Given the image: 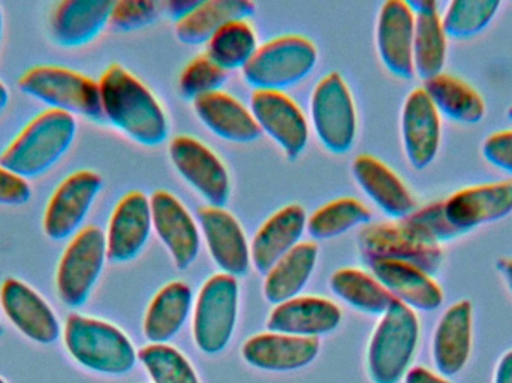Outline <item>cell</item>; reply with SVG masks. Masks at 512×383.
Masks as SVG:
<instances>
[{"instance_id": "cell-1", "label": "cell", "mask_w": 512, "mask_h": 383, "mask_svg": "<svg viewBox=\"0 0 512 383\" xmlns=\"http://www.w3.org/2000/svg\"><path fill=\"white\" fill-rule=\"evenodd\" d=\"M102 114L114 128L144 147H158L170 135V122L152 90L119 63L98 81Z\"/></svg>"}, {"instance_id": "cell-2", "label": "cell", "mask_w": 512, "mask_h": 383, "mask_svg": "<svg viewBox=\"0 0 512 383\" xmlns=\"http://www.w3.org/2000/svg\"><path fill=\"white\" fill-rule=\"evenodd\" d=\"M77 129L71 114L42 111L0 153V165L23 179H38L62 161L74 144Z\"/></svg>"}, {"instance_id": "cell-3", "label": "cell", "mask_w": 512, "mask_h": 383, "mask_svg": "<svg viewBox=\"0 0 512 383\" xmlns=\"http://www.w3.org/2000/svg\"><path fill=\"white\" fill-rule=\"evenodd\" d=\"M62 340L69 357L78 366L98 375H126L138 360V352L126 333L102 319L77 313L68 316Z\"/></svg>"}, {"instance_id": "cell-4", "label": "cell", "mask_w": 512, "mask_h": 383, "mask_svg": "<svg viewBox=\"0 0 512 383\" xmlns=\"http://www.w3.org/2000/svg\"><path fill=\"white\" fill-rule=\"evenodd\" d=\"M420 342L417 312L394 301L370 337L367 369L375 383H399L411 369Z\"/></svg>"}, {"instance_id": "cell-5", "label": "cell", "mask_w": 512, "mask_h": 383, "mask_svg": "<svg viewBox=\"0 0 512 383\" xmlns=\"http://www.w3.org/2000/svg\"><path fill=\"white\" fill-rule=\"evenodd\" d=\"M18 89L50 110L95 122L104 120L99 83L74 69L56 65L33 66L21 75Z\"/></svg>"}, {"instance_id": "cell-6", "label": "cell", "mask_w": 512, "mask_h": 383, "mask_svg": "<svg viewBox=\"0 0 512 383\" xmlns=\"http://www.w3.org/2000/svg\"><path fill=\"white\" fill-rule=\"evenodd\" d=\"M318 63V48L306 36L282 35L259 45L243 78L255 90L285 92L309 77Z\"/></svg>"}, {"instance_id": "cell-7", "label": "cell", "mask_w": 512, "mask_h": 383, "mask_svg": "<svg viewBox=\"0 0 512 383\" xmlns=\"http://www.w3.org/2000/svg\"><path fill=\"white\" fill-rule=\"evenodd\" d=\"M107 240L99 226H84L69 240L56 271L60 301L69 309H80L89 301L107 264Z\"/></svg>"}, {"instance_id": "cell-8", "label": "cell", "mask_w": 512, "mask_h": 383, "mask_svg": "<svg viewBox=\"0 0 512 383\" xmlns=\"http://www.w3.org/2000/svg\"><path fill=\"white\" fill-rule=\"evenodd\" d=\"M310 120L322 146L345 155L357 138V108L345 78L339 72L324 75L310 96Z\"/></svg>"}, {"instance_id": "cell-9", "label": "cell", "mask_w": 512, "mask_h": 383, "mask_svg": "<svg viewBox=\"0 0 512 383\" xmlns=\"http://www.w3.org/2000/svg\"><path fill=\"white\" fill-rule=\"evenodd\" d=\"M239 298V282L228 274H215L201 286L192 310V330L200 351L219 354L227 348L236 330Z\"/></svg>"}, {"instance_id": "cell-10", "label": "cell", "mask_w": 512, "mask_h": 383, "mask_svg": "<svg viewBox=\"0 0 512 383\" xmlns=\"http://www.w3.org/2000/svg\"><path fill=\"white\" fill-rule=\"evenodd\" d=\"M358 250L366 264L375 261L405 262L430 276L438 273L444 261L442 247L415 237L400 222L369 223L358 234Z\"/></svg>"}, {"instance_id": "cell-11", "label": "cell", "mask_w": 512, "mask_h": 383, "mask_svg": "<svg viewBox=\"0 0 512 383\" xmlns=\"http://www.w3.org/2000/svg\"><path fill=\"white\" fill-rule=\"evenodd\" d=\"M104 180L95 171L80 170L69 174L54 189L45 207L42 228L53 241L69 240L83 229Z\"/></svg>"}, {"instance_id": "cell-12", "label": "cell", "mask_w": 512, "mask_h": 383, "mask_svg": "<svg viewBox=\"0 0 512 383\" xmlns=\"http://www.w3.org/2000/svg\"><path fill=\"white\" fill-rule=\"evenodd\" d=\"M177 173L207 205L225 207L231 196L227 167L212 149L189 135H177L168 147Z\"/></svg>"}, {"instance_id": "cell-13", "label": "cell", "mask_w": 512, "mask_h": 383, "mask_svg": "<svg viewBox=\"0 0 512 383\" xmlns=\"http://www.w3.org/2000/svg\"><path fill=\"white\" fill-rule=\"evenodd\" d=\"M6 319L30 342L50 346L62 339L63 327L53 307L32 286L9 277L0 286Z\"/></svg>"}, {"instance_id": "cell-14", "label": "cell", "mask_w": 512, "mask_h": 383, "mask_svg": "<svg viewBox=\"0 0 512 383\" xmlns=\"http://www.w3.org/2000/svg\"><path fill=\"white\" fill-rule=\"evenodd\" d=\"M251 111L262 134L268 135L289 159H297L309 144V122L300 105L285 92L255 90Z\"/></svg>"}, {"instance_id": "cell-15", "label": "cell", "mask_w": 512, "mask_h": 383, "mask_svg": "<svg viewBox=\"0 0 512 383\" xmlns=\"http://www.w3.org/2000/svg\"><path fill=\"white\" fill-rule=\"evenodd\" d=\"M153 231L167 247L179 270H188L200 255V225L188 208L168 191H156L150 196Z\"/></svg>"}, {"instance_id": "cell-16", "label": "cell", "mask_w": 512, "mask_h": 383, "mask_svg": "<svg viewBox=\"0 0 512 383\" xmlns=\"http://www.w3.org/2000/svg\"><path fill=\"white\" fill-rule=\"evenodd\" d=\"M201 237L216 267L228 276H245L251 267V243L245 229L230 211L204 205L198 210Z\"/></svg>"}, {"instance_id": "cell-17", "label": "cell", "mask_w": 512, "mask_h": 383, "mask_svg": "<svg viewBox=\"0 0 512 383\" xmlns=\"http://www.w3.org/2000/svg\"><path fill=\"white\" fill-rule=\"evenodd\" d=\"M153 231L150 198L141 191L123 195L111 213L105 240L108 261L126 264L146 249Z\"/></svg>"}, {"instance_id": "cell-18", "label": "cell", "mask_w": 512, "mask_h": 383, "mask_svg": "<svg viewBox=\"0 0 512 383\" xmlns=\"http://www.w3.org/2000/svg\"><path fill=\"white\" fill-rule=\"evenodd\" d=\"M442 117L423 87L406 96L400 114L403 152L414 170L424 171L435 162L441 149Z\"/></svg>"}, {"instance_id": "cell-19", "label": "cell", "mask_w": 512, "mask_h": 383, "mask_svg": "<svg viewBox=\"0 0 512 383\" xmlns=\"http://www.w3.org/2000/svg\"><path fill=\"white\" fill-rule=\"evenodd\" d=\"M415 14L405 0L382 3L376 21V48L388 72L412 80L414 71Z\"/></svg>"}, {"instance_id": "cell-20", "label": "cell", "mask_w": 512, "mask_h": 383, "mask_svg": "<svg viewBox=\"0 0 512 383\" xmlns=\"http://www.w3.org/2000/svg\"><path fill=\"white\" fill-rule=\"evenodd\" d=\"M444 210L463 235L499 222L512 213V180L460 189L445 199Z\"/></svg>"}, {"instance_id": "cell-21", "label": "cell", "mask_w": 512, "mask_h": 383, "mask_svg": "<svg viewBox=\"0 0 512 383\" xmlns=\"http://www.w3.org/2000/svg\"><path fill=\"white\" fill-rule=\"evenodd\" d=\"M474 309L471 301L451 304L436 324L432 360L436 373L450 379L463 372L472 352Z\"/></svg>"}, {"instance_id": "cell-22", "label": "cell", "mask_w": 512, "mask_h": 383, "mask_svg": "<svg viewBox=\"0 0 512 383\" xmlns=\"http://www.w3.org/2000/svg\"><path fill=\"white\" fill-rule=\"evenodd\" d=\"M352 174L361 191L394 222L406 219L417 210V201L408 186L375 156H357L352 162Z\"/></svg>"}, {"instance_id": "cell-23", "label": "cell", "mask_w": 512, "mask_h": 383, "mask_svg": "<svg viewBox=\"0 0 512 383\" xmlns=\"http://www.w3.org/2000/svg\"><path fill=\"white\" fill-rule=\"evenodd\" d=\"M342 321V310L333 301L313 295H298L285 303L277 304L267 319L268 331L309 337L331 333Z\"/></svg>"}, {"instance_id": "cell-24", "label": "cell", "mask_w": 512, "mask_h": 383, "mask_svg": "<svg viewBox=\"0 0 512 383\" xmlns=\"http://www.w3.org/2000/svg\"><path fill=\"white\" fill-rule=\"evenodd\" d=\"M307 217L300 204H288L265 219L251 243V261L258 273L267 274L280 258L301 243Z\"/></svg>"}, {"instance_id": "cell-25", "label": "cell", "mask_w": 512, "mask_h": 383, "mask_svg": "<svg viewBox=\"0 0 512 383\" xmlns=\"http://www.w3.org/2000/svg\"><path fill=\"white\" fill-rule=\"evenodd\" d=\"M111 0H63L51 12V38L63 48H80L95 41L110 24Z\"/></svg>"}, {"instance_id": "cell-26", "label": "cell", "mask_w": 512, "mask_h": 383, "mask_svg": "<svg viewBox=\"0 0 512 383\" xmlns=\"http://www.w3.org/2000/svg\"><path fill=\"white\" fill-rule=\"evenodd\" d=\"M370 271L393 295L414 312H435L444 303V292L433 276L405 262H370Z\"/></svg>"}, {"instance_id": "cell-27", "label": "cell", "mask_w": 512, "mask_h": 383, "mask_svg": "<svg viewBox=\"0 0 512 383\" xmlns=\"http://www.w3.org/2000/svg\"><path fill=\"white\" fill-rule=\"evenodd\" d=\"M319 354V340L289 334H255L243 345L246 363L267 372H292L306 367Z\"/></svg>"}, {"instance_id": "cell-28", "label": "cell", "mask_w": 512, "mask_h": 383, "mask_svg": "<svg viewBox=\"0 0 512 383\" xmlns=\"http://www.w3.org/2000/svg\"><path fill=\"white\" fill-rule=\"evenodd\" d=\"M194 111L210 132L230 143L251 144L262 135L251 108L224 90L195 99Z\"/></svg>"}, {"instance_id": "cell-29", "label": "cell", "mask_w": 512, "mask_h": 383, "mask_svg": "<svg viewBox=\"0 0 512 383\" xmlns=\"http://www.w3.org/2000/svg\"><path fill=\"white\" fill-rule=\"evenodd\" d=\"M415 14L414 71L423 81L444 72L448 38L442 26V12L435 0L408 2Z\"/></svg>"}, {"instance_id": "cell-30", "label": "cell", "mask_w": 512, "mask_h": 383, "mask_svg": "<svg viewBox=\"0 0 512 383\" xmlns=\"http://www.w3.org/2000/svg\"><path fill=\"white\" fill-rule=\"evenodd\" d=\"M194 309V294L188 283L174 280L156 292L144 316L143 331L153 345L170 342L179 334Z\"/></svg>"}, {"instance_id": "cell-31", "label": "cell", "mask_w": 512, "mask_h": 383, "mask_svg": "<svg viewBox=\"0 0 512 383\" xmlns=\"http://www.w3.org/2000/svg\"><path fill=\"white\" fill-rule=\"evenodd\" d=\"M423 89L439 116L450 122L474 126L486 117L487 108L483 96L462 78L442 72L432 80L424 81Z\"/></svg>"}, {"instance_id": "cell-32", "label": "cell", "mask_w": 512, "mask_h": 383, "mask_svg": "<svg viewBox=\"0 0 512 383\" xmlns=\"http://www.w3.org/2000/svg\"><path fill=\"white\" fill-rule=\"evenodd\" d=\"M251 0H201L182 20L176 21L174 32L186 45H203L230 21L248 20L255 14Z\"/></svg>"}, {"instance_id": "cell-33", "label": "cell", "mask_w": 512, "mask_h": 383, "mask_svg": "<svg viewBox=\"0 0 512 383\" xmlns=\"http://www.w3.org/2000/svg\"><path fill=\"white\" fill-rule=\"evenodd\" d=\"M318 253L316 243L301 241L280 258L265 274L262 286L265 300L277 306L298 297L315 271Z\"/></svg>"}, {"instance_id": "cell-34", "label": "cell", "mask_w": 512, "mask_h": 383, "mask_svg": "<svg viewBox=\"0 0 512 383\" xmlns=\"http://www.w3.org/2000/svg\"><path fill=\"white\" fill-rule=\"evenodd\" d=\"M330 288L333 294L358 312L381 318L394 297L382 286L372 273L360 268H340L330 277Z\"/></svg>"}, {"instance_id": "cell-35", "label": "cell", "mask_w": 512, "mask_h": 383, "mask_svg": "<svg viewBox=\"0 0 512 383\" xmlns=\"http://www.w3.org/2000/svg\"><path fill=\"white\" fill-rule=\"evenodd\" d=\"M372 211L352 196L333 199L307 217V234L316 241L333 240L357 226L369 225Z\"/></svg>"}, {"instance_id": "cell-36", "label": "cell", "mask_w": 512, "mask_h": 383, "mask_svg": "<svg viewBox=\"0 0 512 383\" xmlns=\"http://www.w3.org/2000/svg\"><path fill=\"white\" fill-rule=\"evenodd\" d=\"M258 36L248 20L230 21L206 44V54L225 71L242 69L258 50Z\"/></svg>"}, {"instance_id": "cell-37", "label": "cell", "mask_w": 512, "mask_h": 383, "mask_svg": "<svg viewBox=\"0 0 512 383\" xmlns=\"http://www.w3.org/2000/svg\"><path fill=\"white\" fill-rule=\"evenodd\" d=\"M499 0H453L441 14L448 39L468 41L481 35L498 15Z\"/></svg>"}, {"instance_id": "cell-38", "label": "cell", "mask_w": 512, "mask_h": 383, "mask_svg": "<svg viewBox=\"0 0 512 383\" xmlns=\"http://www.w3.org/2000/svg\"><path fill=\"white\" fill-rule=\"evenodd\" d=\"M138 360L155 383H200L188 358L167 343H150L138 352Z\"/></svg>"}, {"instance_id": "cell-39", "label": "cell", "mask_w": 512, "mask_h": 383, "mask_svg": "<svg viewBox=\"0 0 512 383\" xmlns=\"http://www.w3.org/2000/svg\"><path fill=\"white\" fill-rule=\"evenodd\" d=\"M409 232L424 243L442 247L462 237V232L448 220L444 210V201L432 202L417 208L406 219L400 220Z\"/></svg>"}, {"instance_id": "cell-40", "label": "cell", "mask_w": 512, "mask_h": 383, "mask_svg": "<svg viewBox=\"0 0 512 383\" xmlns=\"http://www.w3.org/2000/svg\"><path fill=\"white\" fill-rule=\"evenodd\" d=\"M227 80L228 72L203 53L194 57L183 69L179 78V92L183 98L194 102L200 96L219 92Z\"/></svg>"}, {"instance_id": "cell-41", "label": "cell", "mask_w": 512, "mask_h": 383, "mask_svg": "<svg viewBox=\"0 0 512 383\" xmlns=\"http://www.w3.org/2000/svg\"><path fill=\"white\" fill-rule=\"evenodd\" d=\"M162 3L155 0H119L114 2L110 26L119 32H134L155 23Z\"/></svg>"}, {"instance_id": "cell-42", "label": "cell", "mask_w": 512, "mask_h": 383, "mask_svg": "<svg viewBox=\"0 0 512 383\" xmlns=\"http://www.w3.org/2000/svg\"><path fill=\"white\" fill-rule=\"evenodd\" d=\"M481 155L487 164L512 176V129L489 135L481 144Z\"/></svg>"}, {"instance_id": "cell-43", "label": "cell", "mask_w": 512, "mask_h": 383, "mask_svg": "<svg viewBox=\"0 0 512 383\" xmlns=\"http://www.w3.org/2000/svg\"><path fill=\"white\" fill-rule=\"evenodd\" d=\"M32 198L29 182L0 165V205L20 207Z\"/></svg>"}, {"instance_id": "cell-44", "label": "cell", "mask_w": 512, "mask_h": 383, "mask_svg": "<svg viewBox=\"0 0 512 383\" xmlns=\"http://www.w3.org/2000/svg\"><path fill=\"white\" fill-rule=\"evenodd\" d=\"M405 383H451L444 376L438 375L432 370L426 369V367H412L409 372L406 373L403 378Z\"/></svg>"}, {"instance_id": "cell-45", "label": "cell", "mask_w": 512, "mask_h": 383, "mask_svg": "<svg viewBox=\"0 0 512 383\" xmlns=\"http://www.w3.org/2000/svg\"><path fill=\"white\" fill-rule=\"evenodd\" d=\"M201 0H170V2L162 3V9L167 12L174 20H182L189 14L192 9L197 8Z\"/></svg>"}, {"instance_id": "cell-46", "label": "cell", "mask_w": 512, "mask_h": 383, "mask_svg": "<svg viewBox=\"0 0 512 383\" xmlns=\"http://www.w3.org/2000/svg\"><path fill=\"white\" fill-rule=\"evenodd\" d=\"M493 383H512V349L499 358Z\"/></svg>"}, {"instance_id": "cell-47", "label": "cell", "mask_w": 512, "mask_h": 383, "mask_svg": "<svg viewBox=\"0 0 512 383\" xmlns=\"http://www.w3.org/2000/svg\"><path fill=\"white\" fill-rule=\"evenodd\" d=\"M496 268H498L502 280H504L505 285H507L508 291L512 294V258L499 259Z\"/></svg>"}, {"instance_id": "cell-48", "label": "cell", "mask_w": 512, "mask_h": 383, "mask_svg": "<svg viewBox=\"0 0 512 383\" xmlns=\"http://www.w3.org/2000/svg\"><path fill=\"white\" fill-rule=\"evenodd\" d=\"M9 104V90L5 84L0 81V114L5 111V108L8 107Z\"/></svg>"}, {"instance_id": "cell-49", "label": "cell", "mask_w": 512, "mask_h": 383, "mask_svg": "<svg viewBox=\"0 0 512 383\" xmlns=\"http://www.w3.org/2000/svg\"><path fill=\"white\" fill-rule=\"evenodd\" d=\"M2 35H3V14H2V8H0V41H2Z\"/></svg>"}, {"instance_id": "cell-50", "label": "cell", "mask_w": 512, "mask_h": 383, "mask_svg": "<svg viewBox=\"0 0 512 383\" xmlns=\"http://www.w3.org/2000/svg\"><path fill=\"white\" fill-rule=\"evenodd\" d=\"M507 117L508 120H510V122L512 123V107H510V110H508Z\"/></svg>"}, {"instance_id": "cell-51", "label": "cell", "mask_w": 512, "mask_h": 383, "mask_svg": "<svg viewBox=\"0 0 512 383\" xmlns=\"http://www.w3.org/2000/svg\"><path fill=\"white\" fill-rule=\"evenodd\" d=\"M2 333H3V327H2V322H0V336H2Z\"/></svg>"}, {"instance_id": "cell-52", "label": "cell", "mask_w": 512, "mask_h": 383, "mask_svg": "<svg viewBox=\"0 0 512 383\" xmlns=\"http://www.w3.org/2000/svg\"><path fill=\"white\" fill-rule=\"evenodd\" d=\"M0 383H8L5 381V379L2 378V376H0Z\"/></svg>"}]
</instances>
